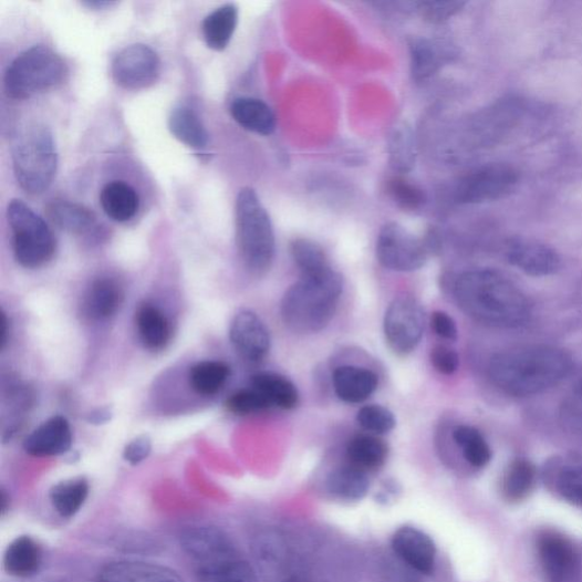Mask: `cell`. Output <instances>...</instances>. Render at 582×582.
Instances as JSON below:
<instances>
[{
	"instance_id": "6da1fadb",
	"label": "cell",
	"mask_w": 582,
	"mask_h": 582,
	"mask_svg": "<svg viewBox=\"0 0 582 582\" xmlns=\"http://www.w3.org/2000/svg\"><path fill=\"white\" fill-rule=\"evenodd\" d=\"M573 368V357L564 349L526 345L496 353L488 364V377L503 394L524 398L559 386Z\"/></svg>"
},
{
	"instance_id": "7a4b0ae2",
	"label": "cell",
	"mask_w": 582,
	"mask_h": 582,
	"mask_svg": "<svg viewBox=\"0 0 582 582\" xmlns=\"http://www.w3.org/2000/svg\"><path fill=\"white\" fill-rule=\"evenodd\" d=\"M457 305L472 320L497 329H518L532 316V303L507 276L490 269L471 270L454 285Z\"/></svg>"
},
{
	"instance_id": "3957f363",
	"label": "cell",
	"mask_w": 582,
	"mask_h": 582,
	"mask_svg": "<svg viewBox=\"0 0 582 582\" xmlns=\"http://www.w3.org/2000/svg\"><path fill=\"white\" fill-rule=\"evenodd\" d=\"M343 289V277L332 269L319 276L302 277L282 298L283 323L297 334H316L334 319Z\"/></svg>"
},
{
	"instance_id": "277c9868",
	"label": "cell",
	"mask_w": 582,
	"mask_h": 582,
	"mask_svg": "<svg viewBox=\"0 0 582 582\" xmlns=\"http://www.w3.org/2000/svg\"><path fill=\"white\" fill-rule=\"evenodd\" d=\"M198 582H259L254 569L222 530L194 527L181 536Z\"/></svg>"
},
{
	"instance_id": "5b68a950",
	"label": "cell",
	"mask_w": 582,
	"mask_h": 582,
	"mask_svg": "<svg viewBox=\"0 0 582 582\" xmlns=\"http://www.w3.org/2000/svg\"><path fill=\"white\" fill-rule=\"evenodd\" d=\"M236 236L246 268L254 274L270 270L276 256L273 226L257 191L249 187L236 199Z\"/></svg>"
},
{
	"instance_id": "8992f818",
	"label": "cell",
	"mask_w": 582,
	"mask_h": 582,
	"mask_svg": "<svg viewBox=\"0 0 582 582\" xmlns=\"http://www.w3.org/2000/svg\"><path fill=\"white\" fill-rule=\"evenodd\" d=\"M58 162L53 135L44 126L28 128L14 146V174L20 187L30 195L43 194L51 187Z\"/></svg>"
},
{
	"instance_id": "52a82bcc",
	"label": "cell",
	"mask_w": 582,
	"mask_h": 582,
	"mask_svg": "<svg viewBox=\"0 0 582 582\" xmlns=\"http://www.w3.org/2000/svg\"><path fill=\"white\" fill-rule=\"evenodd\" d=\"M66 75L67 66L59 54L45 46H34L9 66L6 92L13 100H27L62 85Z\"/></svg>"
},
{
	"instance_id": "ba28073f",
	"label": "cell",
	"mask_w": 582,
	"mask_h": 582,
	"mask_svg": "<svg viewBox=\"0 0 582 582\" xmlns=\"http://www.w3.org/2000/svg\"><path fill=\"white\" fill-rule=\"evenodd\" d=\"M8 220L19 264L37 269L49 263L56 251V239L43 218L20 199L9 204Z\"/></svg>"
},
{
	"instance_id": "9c48e42d",
	"label": "cell",
	"mask_w": 582,
	"mask_h": 582,
	"mask_svg": "<svg viewBox=\"0 0 582 582\" xmlns=\"http://www.w3.org/2000/svg\"><path fill=\"white\" fill-rule=\"evenodd\" d=\"M386 341L398 355L410 354L425 334V312L422 304L407 295L395 299L384 320Z\"/></svg>"
},
{
	"instance_id": "30bf717a",
	"label": "cell",
	"mask_w": 582,
	"mask_h": 582,
	"mask_svg": "<svg viewBox=\"0 0 582 582\" xmlns=\"http://www.w3.org/2000/svg\"><path fill=\"white\" fill-rule=\"evenodd\" d=\"M376 251L380 263L396 272L420 270L428 260L425 243L395 222L387 224L382 228Z\"/></svg>"
},
{
	"instance_id": "8fae6325",
	"label": "cell",
	"mask_w": 582,
	"mask_h": 582,
	"mask_svg": "<svg viewBox=\"0 0 582 582\" xmlns=\"http://www.w3.org/2000/svg\"><path fill=\"white\" fill-rule=\"evenodd\" d=\"M519 184L518 173L506 164H490L465 177L456 188V200L479 204L511 195Z\"/></svg>"
},
{
	"instance_id": "7c38bea8",
	"label": "cell",
	"mask_w": 582,
	"mask_h": 582,
	"mask_svg": "<svg viewBox=\"0 0 582 582\" xmlns=\"http://www.w3.org/2000/svg\"><path fill=\"white\" fill-rule=\"evenodd\" d=\"M160 61L148 46L137 44L121 51L112 65V76L123 90L142 91L154 85L159 76Z\"/></svg>"
},
{
	"instance_id": "4fadbf2b",
	"label": "cell",
	"mask_w": 582,
	"mask_h": 582,
	"mask_svg": "<svg viewBox=\"0 0 582 582\" xmlns=\"http://www.w3.org/2000/svg\"><path fill=\"white\" fill-rule=\"evenodd\" d=\"M506 257L512 267L536 278L553 276L562 266L561 257L553 247L529 239L510 241Z\"/></svg>"
},
{
	"instance_id": "5bb4252c",
	"label": "cell",
	"mask_w": 582,
	"mask_h": 582,
	"mask_svg": "<svg viewBox=\"0 0 582 582\" xmlns=\"http://www.w3.org/2000/svg\"><path fill=\"white\" fill-rule=\"evenodd\" d=\"M230 341L235 350L251 362L263 360L271 347L266 324L254 312L248 310L235 315L230 325Z\"/></svg>"
},
{
	"instance_id": "9a60e30c",
	"label": "cell",
	"mask_w": 582,
	"mask_h": 582,
	"mask_svg": "<svg viewBox=\"0 0 582 582\" xmlns=\"http://www.w3.org/2000/svg\"><path fill=\"white\" fill-rule=\"evenodd\" d=\"M538 554L548 582H567L574 571L576 554L564 536L545 531L538 538Z\"/></svg>"
},
{
	"instance_id": "2e32d148",
	"label": "cell",
	"mask_w": 582,
	"mask_h": 582,
	"mask_svg": "<svg viewBox=\"0 0 582 582\" xmlns=\"http://www.w3.org/2000/svg\"><path fill=\"white\" fill-rule=\"evenodd\" d=\"M393 550L409 568L432 574L436 567L437 550L433 539L417 528L403 527L393 537Z\"/></svg>"
},
{
	"instance_id": "e0dca14e",
	"label": "cell",
	"mask_w": 582,
	"mask_h": 582,
	"mask_svg": "<svg viewBox=\"0 0 582 582\" xmlns=\"http://www.w3.org/2000/svg\"><path fill=\"white\" fill-rule=\"evenodd\" d=\"M72 430L69 422L56 415L40 425L24 440V450L35 457L58 456L70 450Z\"/></svg>"
},
{
	"instance_id": "ac0fdd59",
	"label": "cell",
	"mask_w": 582,
	"mask_h": 582,
	"mask_svg": "<svg viewBox=\"0 0 582 582\" xmlns=\"http://www.w3.org/2000/svg\"><path fill=\"white\" fill-rule=\"evenodd\" d=\"M98 582H185L174 570L141 561H116L98 573Z\"/></svg>"
},
{
	"instance_id": "d6986e66",
	"label": "cell",
	"mask_w": 582,
	"mask_h": 582,
	"mask_svg": "<svg viewBox=\"0 0 582 582\" xmlns=\"http://www.w3.org/2000/svg\"><path fill=\"white\" fill-rule=\"evenodd\" d=\"M336 395L350 404H360L377 391L380 380L376 373L353 365L340 366L332 376Z\"/></svg>"
},
{
	"instance_id": "ffe728a7",
	"label": "cell",
	"mask_w": 582,
	"mask_h": 582,
	"mask_svg": "<svg viewBox=\"0 0 582 582\" xmlns=\"http://www.w3.org/2000/svg\"><path fill=\"white\" fill-rule=\"evenodd\" d=\"M231 114L243 129L262 136H270L277 127L276 115L262 101L249 97L237 98Z\"/></svg>"
},
{
	"instance_id": "44dd1931",
	"label": "cell",
	"mask_w": 582,
	"mask_h": 582,
	"mask_svg": "<svg viewBox=\"0 0 582 582\" xmlns=\"http://www.w3.org/2000/svg\"><path fill=\"white\" fill-rule=\"evenodd\" d=\"M136 324L145 347L159 351L170 342V321L156 305L142 304L136 312Z\"/></svg>"
},
{
	"instance_id": "7402d4cb",
	"label": "cell",
	"mask_w": 582,
	"mask_h": 582,
	"mask_svg": "<svg viewBox=\"0 0 582 582\" xmlns=\"http://www.w3.org/2000/svg\"><path fill=\"white\" fill-rule=\"evenodd\" d=\"M139 196L128 184L113 181L101 193V205L106 216L116 222L132 220L139 210Z\"/></svg>"
},
{
	"instance_id": "603a6c76",
	"label": "cell",
	"mask_w": 582,
	"mask_h": 582,
	"mask_svg": "<svg viewBox=\"0 0 582 582\" xmlns=\"http://www.w3.org/2000/svg\"><path fill=\"white\" fill-rule=\"evenodd\" d=\"M41 562H43V551L35 540L29 536L14 539L4 555L7 572L20 578L37 573Z\"/></svg>"
},
{
	"instance_id": "cb8c5ba5",
	"label": "cell",
	"mask_w": 582,
	"mask_h": 582,
	"mask_svg": "<svg viewBox=\"0 0 582 582\" xmlns=\"http://www.w3.org/2000/svg\"><path fill=\"white\" fill-rule=\"evenodd\" d=\"M123 293L116 281L107 278L93 282L85 300V312L93 320L113 316L122 304Z\"/></svg>"
},
{
	"instance_id": "d4e9b609",
	"label": "cell",
	"mask_w": 582,
	"mask_h": 582,
	"mask_svg": "<svg viewBox=\"0 0 582 582\" xmlns=\"http://www.w3.org/2000/svg\"><path fill=\"white\" fill-rule=\"evenodd\" d=\"M238 24V10L233 4H227L202 22V34L207 46L215 51H224L230 44Z\"/></svg>"
},
{
	"instance_id": "484cf974",
	"label": "cell",
	"mask_w": 582,
	"mask_h": 582,
	"mask_svg": "<svg viewBox=\"0 0 582 582\" xmlns=\"http://www.w3.org/2000/svg\"><path fill=\"white\" fill-rule=\"evenodd\" d=\"M252 387L267 398L271 407L291 409L299 405L300 394L297 386L280 374L258 373L252 378Z\"/></svg>"
},
{
	"instance_id": "4316f807",
	"label": "cell",
	"mask_w": 582,
	"mask_h": 582,
	"mask_svg": "<svg viewBox=\"0 0 582 582\" xmlns=\"http://www.w3.org/2000/svg\"><path fill=\"white\" fill-rule=\"evenodd\" d=\"M350 465L365 472L382 468L388 457V446L381 438L362 435L354 437L347 446Z\"/></svg>"
},
{
	"instance_id": "83f0119b",
	"label": "cell",
	"mask_w": 582,
	"mask_h": 582,
	"mask_svg": "<svg viewBox=\"0 0 582 582\" xmlns=\"http://www.w3.org/2000/svg\"><path fill=\"white\" fill-rule=\"evenodd\" d=\"M326 487L340 500L360 501L370 489V480L365 471L350 465L332 471Z\"/></svg>"
},
{
	"instance_id": "f1b7e54d",
	"label": "cell",
	"mask_w": 582,
	"mask_h": 582,
	"mask_svg": "<svg viewBox=\"0 0 582 582\" xmlns=\"http://www.w3.org/2000/svg\"><path fill=\"white\" fill-rule=\"evenodd\" d=\"M90 484L86 479L76 478L62 481L51 490V502L54 510L65 519L74 517L86 503Z\"/></svg>"
},
{
	"instance_id": "f546056e",
	"label": "cell",
	"mask_w": 582,
	"mask_h": 582,
	"mask_svg": "<svg viewBox=\"0 0 582 582\" xmlns=\"http://www.w3.org/2000/svg\"><path fill=\"white\" fill-rule=\"evenodd\" d=\"M48 214L55 226L71 233L86 232L96 221L87 207L67 200L52 202Z\"/></svg>"
},
{
	"instance_id": "4dcf8cb0",
	"label": "cell",
	"mask_w": 582,
	"mask_h": 582,
	"mask_svg": "<svg viewBox=\"0 0 582 582\" xmlns=\"http://www.w3.org/2000/svg\"><path fill=\"white\" fill-rule=\"evenodd\" d=\"M230 377V367L220 361H202L194 365L189 373L191 388L199 395L218 394Z\"/></svg>"
},
{
	"instance_id": "1f68e13d",
	"label": "cell",
	"mask_w": 582,
	"mask_h": 582,
	"mask_svg": "<svg viewBox=\"0 0 582 582\" xmlns=\"http://www.w3.org/2000/svg\"><path fill=\"white\" fill-rule=\"evenodd\" d=\"M169 128L175 138L188 147L199 149L209 143V134H207L201 119L190 108L178 107L173 111Z\"/></svg>"
},
{
	"instance_id": "d6a6232c",
	"label": "cell",
	"mask_w": 582,
	"mask_h": 582,
	"mask_svg": "<svg viewBox=\"0 0 582 582\" xmlns=\"http://www.w3.org/2000/svg\"><path fill=\"white\" fill-rule=\"evenodd\" d=\"M536 477V467L531 461L527 459L512 461L503 477L502 491L506 500L510 503L523 501L533 489Z\"/></svg>"
},
{
	"instance_id": "836d02e7",
	"label": "cell",
	"mask_w": 582,
	"mask_h": 582,
	"mask_svg": "<svg viewBox=\"0 0 582 582\" xmlns=\"http://www.w3.org/2000/svg\"><path fill=\"white\" fill-rule=\"evenodd\" d=\"M454 443L464 453L466 461L474 468L481 469L491 460V448L484 435L471 426H459L453 432Z\"/></svg>"
},
{
	"instance_id": "e575fe53",
	"label": "cell",
	"mask_w": 582,
	"mask_h": 582,
	"mask_svg": "<svg viewBox=\"0 0 582 582\" xmlns=\"http://www.w3.org/2000/svg\"><path fill=\"white\" fill-rule=\"evenodd\" d=\"M290 253L302 277L319 276L332 269L322 247L312 240H294L290 245Z\"/></svg>"
},
{
	"instance_id": "d590c367",
	"label": "cell",
	"mask_w": 582,
	"mask_h": 582,
	"mask_svg": "<svg viewBox=\"0 0 582 582\" xmlns=\"http://www.w3.org/2000/svg\"><path fill=\"white\" fill-rule=\"evenodd\" d=\"M555 469L554 484L565 500L582 507V465L572 461H559Z\"/></svg>"
},
{
	"instance_id": "8d00e7d4",
	"label": "cell",
	"mask_w": 582,
	"mask_h": 582,
	"mask_svg": "<svg viewBox=\"0 0 582 582\" xmlns=\"http://www.w3.org/2000/svg\"><path fill=\"white\" fill-rule=\"evenodd\" d=\"M356 420L364 430L378 435L388 434L396 426L394 413L387 407L374 404L362 407Z\"/></svg>"
},
{
	"instance_id": "74e56055",
	"label": "cell",
	"mask_w": 582,
	"mask_h": 582,
	"mask_svg": "<svg viewBox=\"0 0 582 582\" xmlns=\"http://www.w3.org/2000/svg\"><path fill=\"white\" fill-rule=\"evenodd\" d=\"M412 72L417 79L434 74L439 66V55L435 45L427 40H419L410 46Z\"/></svg>"
},
{
	"instance_id": "f35d334b",
	"label": "cell",
	"mask_w": 582,
	"mask_h": 582,
	"mask_svg": "<svg viewBox=\"0 0 582 582\" xmlns=\"http://www.w3.org/2000/svg\"><path fill=\"white\" fill-rule=\"evenodd\" d=\"M560 419L567 430L582 435V378L564 397L561 404Z\"/></svg>"
},
{
	"instance_id": "ab89813d",
	"label": "cell",
	"mask_w": 582,
	"mask_h": 582,
	"mask_svg": "<svg viewBox=\"0 0 582 582\" xmlns=\"http://www.w3.org/2000/svg\"><path fill=\"white\" fill-rule=\"evenodd\" d=\"M229 410L246 415L270 408L267 398L256 388L242 389L233 394L227 402Z\"/></svg>"
},
{
	"instance_id": "60d3db41",
	"label": "cell",
	"mask_w": 582,
	"mask_h": 582,
	"mask_svg": "<svg viewBox=\"0 0 582 582\" xmlns=\"http://www.w3.org/2000/svg\"><path fill=\"white\" fill-rule=\"evenodd\" d=\"M418 11L430 22H441L459 13L466 6L463 2H422Z\"/></svg>"
},
{
	"instance_id": "b9f144b4",
	"label": "cell",
	"mask_w": 582,
	"mask_h": 582,
	"mask_svg": "<svg viewBox=\"0 0 582 582\" xmlns=\"http://www.w3.org/2000/svg\"><path fill=\"white\" fill-rule=\"evenodd\" d=\"M391 193L396 201L406 209H417L425 199L422 190L402 180L392 184Z\"/></svg>"
},
{
	"instance_id": "7bdbcfd3",
	"label": "cell",
	"mask_w": 582,
	"mask_h": 582,
	"mask_svg": "<svg viewBox=\"0 0 582 582\" xmlns=\"http://www.w3.org/2000/svg\"><path fill=\"white\" fill-rule=\"evenodd\" d=\"M432 363L439 373L449 376L459 368L460 357L454 350L439 345L432 352Z\"/></svg>"
},
{
	"instance_id": "ee69618b",
	"label": "cell",
	"mask_w": 582,
	"mask_h": 582,
	"mask_svg": "<svg viewBox=\"0 0 582 582\" xmlns=\"http://www.w3.org/2000/svg\"><path fill=\"white\" fill-rule=\"evenodd\" d=\"M152 451V440L148 436H139L127 445L124 449V460L133 466H137L145 461Z\"/></svg>"
},
{
	"instance_id": "f6af8a7d",
	"label": "cell",
	"mask_w": 582,
	"mask_h": 582,
	"mask_svg": "<svg viewBox=\"0 0 582 582\" xmlns=\"http://www.w3.org/2000/svg\"><path fill=\"white\" fill-rule=\"evenodd\" d=\"M432 325L436 335L443 340L453 342L456 341L457 335H459L455 321L446 312H434L432 316Z\"/></svg>"
},
{
	"instance_id": "bcb514c9",
	"label": "cell",
	"mask_w": 582,
	"mask_h": 582,
	"mask_svg": "<svg viewBox=\"0 0 582 582\" xmlns=\"http://www.w3.org/2000/svg\"><path fill=\"white\" fill-rule=\"evenodd\" d=\"M408 144H410V142L406 134L396 133L392 147L394 149V165L397 166V168L405 169L407 165L412 164V159L409 158V156H412L410 146L404 148V146H407Z\"/></svg>"
},
{
	"instance_id": "7dc6e473",
	"label": "cell",
	"mask_w": 582,
	"mask_h": 582,
	"mask_svg": "<svg viewBox=\"0 0 582 582\" xmlns=\"http://www.w3.org/2000/svg\"><path fill=\"white\" fill-rule=\"evenodd\" d=\"M112 413L108 408H100L89 415V423L93 425H104L111 420Z\"/></svg>"
},
{
	"instance_id": "c3c4849f",
	"label": "cell",
	"mask_w": 582,
	"mask_h": 582,
	"mask_svg": "<svg viewBox=\"0 0 582 582\" xmlns=\"http://www.w3.org/2000/svg\"><path fill=\"white\" fill-rule=\"evenodd\" d=\"M2 337H0V342H2V347L4 349L8 336V319L6 313H2Z\"/></svg>"
}]
</instances>
